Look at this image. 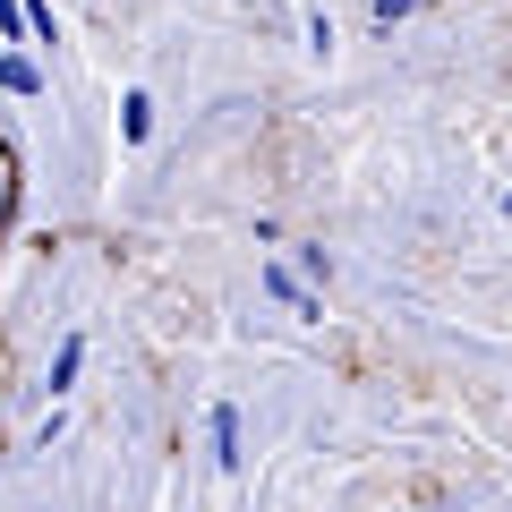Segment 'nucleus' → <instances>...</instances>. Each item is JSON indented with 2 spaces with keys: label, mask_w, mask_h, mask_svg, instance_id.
Wrapping results in <instances>:
<instances>
[{
  "label": "nucleus",
  "mask_w": 512,
  "mask_h": 512,
  "mask_svg": "<svg viewBox=\"0 0 512 512\" xmlns=\"http://www.w3.org/2000/svg\"><path fill=\"white\" fill-rule=\"evenodd\" d=\"M265 291H274V299H282L291 316H325V299H316V291H308L299 274H282V265H265Z\"/></svg>",
  "instance_id": "obj_1"
},
{
  "label": "nucleus",
  "mask_w": 512,
  "mask_h": 512,
  "mask_svg": "<svg viewBox=\"0 0 512 512\" xmlns=\"http://www.w3.org/2000/svg\"><path fill=\"white\" fill-rule=\"evenodd\" d=\"M0 86H9V94H43V60L35 52H9V60H0Z\"/></svg>",
  "instance_id": "obj_2"
},
{
  "label": "nucleus",
  "mask_w": 512,
  "mask_h": 512,
  "mask_svg": "<svg viewBox=\"0 0 512 512\" xmlns=\"http://www.w3.org/2000/svg\"><path fill=\"white\" fill-rule=\"evenodd\" d=\"M214 461H222V470H239V461H248V453H239V410H231V402L214 410Z\"/></svg>",
  "instance_id": "obj_3"
},
{
  "label": "nucleus",
  "mask_w": 512,
  "mask_h": 512,
  "mask_svg": "<svg viewBox=\"0 0 512 512\" xmlns=\"http://www.w3.org/2000/svg\"><path fill=\"white\" fill-rule=\"evenodd\" d=\"M77 367H86V342L69 333V342L52 350V393H69V384H77Z\"/></svg>",
  "instance_id": "obj_4"
},
{
  "label": "nucleus",
  "mask_w": 512,
  "mask_h": 512,
  "mask_svg": "<svg viewBox=\"0 0 512 512\" xmlns=\"http://www.w3.org/2000/svg\"><path fill=\"white\" fill-rule=\"evenodd\" d=\"M120 128H128V137H154V103H146V94H128V103H120Z\"/></svg>",
  "instance_id": "obj_5"
},
{
  "label": "nucleus",
  "mask_w": 512,
  "mask_h": 512,
  "mask_svg": "<svg viewBox=\"0 0 512 512\" xmlns=\"http://www.w3.org/2000/svg\"><path fill=\"white\" fill-rule=\"evenodd\" d=\"M9 205H18V163L0 154V222H9Z\"/></svg>",
  "instance_id": "obj_6"
},
{
  "label": "nucleus",
  "mask_w": 512,
  "mask_h": 512,
  "mask_svg": "<svg viewBox=\"0 0 512 512\" xmlns=\"http://www.w3.org/2000/svg\"><path fill=\"white\" fill-rule=\"evenodd\" d=\"M367 9H376V18L393 26V18H410V9H419V0H367Z\"/></svg>",
  "instance_id": "obj_7"
},
{
  "label": "nucleus",
  "mask_w": 512,
  "mask_h": 512,
  "mask_svg": "<svg viewBox=\"0 0 512 512\" xmlns=\"http://www.w3.org/2000/svg\"><path fill=\"white\" fill-rule=\"evenodd\" d=\"M504 205H512V197H504Z\"/></svg>",
  "instance_id": "obj_8"
}]
</instances>
